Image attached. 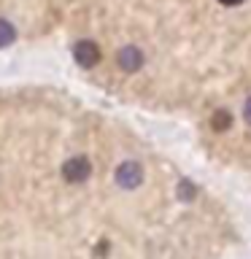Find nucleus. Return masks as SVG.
<instances>
[{"label":"nucleus","instance_id":"obj_1","mask_svg":"<svg viewBox=\"0 0 251 259\" xmlns=\"http://www.w3.org/2000/svg\"><path fill=\"white\" fill-rule=\"evenodd\" d=\"M116 184L121 186V189H138V186L143 184V167H141V162H135V159L121 162V165L116 167Z\"/></svg>","mask_w":251,"mask_h":259},{"label":"nucleus","instance_id":"obj_2","mask_svg":"<svg viewBox=\"0 0 251 259\" xmlns=\"http://www.w3.org/2000/svg\"><path fill=\"white\" fill-rule=\"evenodd\" d=\"M89 173H92V165H89V159L87 157H70V159H65V165H62V176H65V181H70V184H84Z\"/></svg>","mask_w":251,"mask_h":259},{"label":"nucleus","instance_id":"obj_3","mask_svg":"<svg viewBox=\"0 0 251 259\" xmlns=\"http://www.w3.org/2000/svg\"><path fill=\"white\" fill-rule=\"evenodd\" d=\"M73 60H76L81 68H92V65L100 62V46L95 44V40H78L76 46H73Z\"/></svg>","mask_w":251,"mask_h":259},{"label":"nucleus","instance_id":"obj_4","mask_svg":"<svg viewBox=\"0 0 251 259\" xmlns=\"http://www.w3.org/2000/svg\"><path fill=\"white\" fill-rule=\"evenodd\" d=\"M116 62H119L121 70L135 73V70H141V65H143V52L138 46H124V49H119Z\"/></svg>","mask_w":251,"mask_h":259},{"label":"nucleus","instance_id":"obj_5","mask_svg":"<svg viewBox=\"0 0 251 259\" xmlns=\"http://www.w3.org/2000/svg\"><path fill=\"white\" fill-rule=\"evenodd\" d=\"M16 40V27L8 19H0V46H11Z\"/></svg>","mask_w":251,"mask_h":259},{"label":"nucleus","instance_id":"obj_6","mask_svg":"<svg viewBox=\"0 0 251 259\" xmlns=\"http://www.w3.org/2000/svg\"><path fill=\"white\" fill-rule=\"evenodd\" d=\"M211 124H214V130H219V133L230 130V124H232L230 111H216V113H214V119H211Z\"/></svg>","mask_w":251,"mask_h":259},{"label":"nucleus","instance_id":"obj_7","mask_svg":"<svg viewBox=\"0 0 251 259\" xmlns=\"http://www.w3.org/2000/svg\"><path fill=\"white\" fill-rule=\"evenodd\" d=\"M178 197H181V200H192V197H194V186L186 181V178L178 184Z\"/></svg>","mask_w":251,"mask_h":259},{"label":"nucleus","instance_id":"obj_8","mask_svg":"<svg viewBox=\"0 0 251 259\" xmlns=\"http://www.w3.org/2000/svg\"><path fill=\"white\" fill-rule=\"evenodd\" d=\"M243 116H246V121L251 124V97L246 100V105H243Z\"/></svg>","mask_w":251,"mask_h":259},{"label":"nucleus","instance_id":"obj_9","mask_svg":"<svg viewBox=\"0 0 251 259\" xmlns=\"http://www.w3.org/2000/svg\"><path fill=\"white\" fill-rule=\"evenodd\" d=\"M219 3H224V6H240L243 0H219Z\"/></svg>","mask_w":251,"mask_h":259}]
</instances>
